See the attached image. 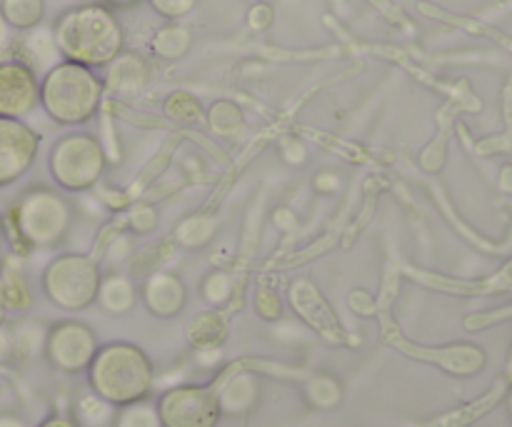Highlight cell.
Wrapping results in <instances>:
<instances>
[{
    "instance_id": "6da1fadb",
    "label": "cell",
    "mask_w": 512,
    "mask_h": 427,
    "mask_svg": "<svg viewBox=\"0 0 512 427\" xmlns=\"http://www.w3.org/2000/svg\"><path fill=\"white\" fill-rule=\"evenodd\" d=\"M55 45L70 63L100 68L123 50L125 33L113 10L103 3L68 8L53 25Z\"/></svg>"
},
{
    "instance_id": "7a4b0ae2",
    "label": "cell",
    "mask_w": 512,
    "mask_h": 427,
    "mask_svg": "<svg viewBox=\"0 0 512 427\" xmlns=\"http://www.w3.org/2000/svg\"><path fill=\"white\" fill-rule=\"evenodd\" d=\"M88 373L93 393L113 408L148 400L155 380L148 355L130 343L105 345L95 353Z\"/></svg>"
},
{
    "instance_id": "3957f363",
    "label": "cell",
    "mask_w": 512,
    "mask_h": 427,
    "mask_svg": "<svg viewBox=\"0 0 512 427\" xmlns=\"http://www.w3.org/2000/svg\"><path fill=\"white\" fill-rule=\"evenodd\" d=\"M103 83L90 68L78 63L55 65L40 83V105L60 125L88 123L98 113Z\"/></svg>"
},
{
    "instance_id": "277c9868",
    "label": "cell",
    "mask_w": 512,
    "mask_h": 427,
    "mask_svg": "<svg viewBox=\"0 0 512 427\" xmlns=\"http://www.w3.org/2000/svg\"><path fill=\"white\" fill-rule=\"evenodd\" d=\"M163 427H215L220 423L218 393L205 385H180L158 400Z\"/></svg>"
},
{
    "instance_id": "5b68a950",
    "label": "cell",
    "mask_w": 512,
    "mask_h": 427,
    "mask_svg": "<svg viewBox=\"0 0 512 427\" xmlns=\"http://www.w3.org/2000/svg\"><path fill=\"white\" fill-rule=\"evenodd\" d=\"M50 170L55 180L68 188H88L103 170V153L90 135H68L58 140L50 153Z\"/></svg>"
},
{
    "instance_id": "8992f818",
    "label": "cell",
    "mask_w": 512,
    "mask_h": 427,
    "mask_svg": "<svg viewBox=\"0 0 512 427\" xmlns=\"http://www.w3.org/2000/svg\"><path fill=\"white\" fill-rule=\"evenodd\" d=\"M15 225L28 243H58L65 225L63 203L58 195L48 193V190H33L20 198L18 208H15Z\"/></svg>"
},
{
    "instance_id": "52a82bcc",
    "label": "cell",
    "mask_w": 512,
    "mask_h": 427,
    "mask_svg": "<svg viewBox=\"0 0 512 427\" xmlns=\"http://www.w3.org/2000/svg\"><path fill=\"white\" fill-rule=\"evenodd\" d=\"M98 353V340L95 333L83 323H58L50 328L45 338V358L60 373L75 375L80 370H88Z\"/></svg>"
},
{
    "instance_id": "ba28073f",
    "label": "cell",
    "mask_w": 512,
    "mask_h": 427,
    "mask_svg": "<svg viewBox=\"0 0 512 427\" xmlns=\"http://www.w3.org/2000/svg\"><path fill=\"white\" fill-rule=\"evenodd\" d=\"M40 138L23 120L0 118V188L23 178L38 155Z\"/></svg>"
},
{
    "instance_id": "9c48e42d",
    "label": "cell",
    "mask_w": 512,
    "mask_h": 427,
    "mask_svg": "<svg viewBox=\"0 0 512 427\" xmlns=\"http://www.w3.org/2000/svg\"><path fill=\"white\" fill-rule=\"evenodd\" d=\"M40 80L20 60L0 63V118L23 120L38 108Z\"/></svg>"
},
{
    "instance_id": "30bf717a",
    "label": "cell",
    "mask_w": 512,
    "mask_h": 427,
    "mask_svg": "<svg viewBox=\"0 0 512 427\" xmlns=\"http://www.w3.org/2000/svg\"><path fill=\"white\" fill-rule=\"evenodd\" d=\"M260 398V383L258 378L248 373H240L235 378H230L228 383L223 385V390L218 393L220 413L233 415V418H240V415H248L250 410L258 405Z\"/></svg>"
},
{
    "instance_id": "8fae6325",
    "label": "cell",
    "mask_w": 512,
    "mask_h": 427,
    "mask_svg": "<svg viewBox=\"0 0 512 427\" xmlns=\"http://www.w3.org/2000/svg\"><path fill=\"white\" fill-rule=\"evenodd\" d=\"M43 0H0V15L15 30H30L43 20Z\"/></svg>"
},
{
    "instance_id": "7c38bea8",
    "label": "cell",
    "mask_w": 512,
    "mask_h": 427,
    "mask_svg": "<svg viewBox=\"0 0 512 427\" xmlns=\"http://www.w3.org/2000/svg\"><path fill=\"white\" fill-rule=\"evenodd\" d=\"M115 413L113 405L105 403L103 398H98L95 393L83 395L78 400V410H75V420H78L80 427H103L108 423H113Z\"/></svg>"
},
{
    "instance_id": "4fadbf2b",
    "label": "cell",
    "mask_w": 512,
    "mask_h": 427,
    "mask_svg": "<svg viewBox=\"0 0 512 427\" xmlns=\"http://www.w3.org/2000/svg\"><path fill=\"white\" fill-rule=\"evenodd\" d=\"M113 427H163V425H160L158 408H155L150 400H140V403L120 408V413L113 418Z\"/></svg>"
},
{
    "instance_id": "5bb4252c",
    "label": "cell",
    "mask_w": 512,
    "mask_h": 427,
    "mask_svg": "<svg viewBox=\"0 0 512 427\" xmlns=\"http://www.w3.org/2000/svg\"><path fill=\"white\" fill-rule=\"evenodd\" d=\"M343 398V390H340V383L330 375H318L308 383V400L315 405V408H333V405L340 403Z\"/></svg>"
},
{
    "instance_id": "9a60e30c",
    "label": "cell",
    "mask_w": 512,
    "mask_h": 427,
    "mask_svg": "<svg viewBox=\"0 0 512 427\" xmlns=\"http://www.w3.org/2000/svg\"><path fill=\"white\" fill-rule=\"evenodd\" d=\"M195 3H198V0H150L155 13H160L163 18L170 20H178L183 18V15H188L190 10L195 8Z\"/></svg>"
},
{
    "instance_id": "2e32d148",
    "label": "cell",
    "mask_w": 512,
    "mask_h": 427,
    "mask_svg": "<svg viewBox=\"0 0 512 427\" xmlns=\"http://www.w3.org/2000/svg\"><path fill=\"white\" fill-rule=\"evenodd\" d=\"M10 353H13V335H8V330L0 328V363H5Z\"/></svg>"
},
{
    "instance_id": "e0dca14e",
    "label": "cell",
    "mask_w": 512,
    "mask_h": 427,
    "mask_svg": "<svg viewBox=\"0 0 512 427\" xmlns=\"http://www.w3.org/2000/svg\"><path fill=\"white\" fill-rule=\"evenodd\" d=\"M38 427H80L75 418H63V415H53V418L43 420Z\"/></svg>"
},
{
    "instance_id": "ac0fdd59",
    "label": "cell",
    "mask_w": 512,
    "mask_h": 427,
    "mask_svg": "<svg viewBox=\"0 0 512 427\" xmlns=\"http://www.w3.org/2000/svg\"><path fill=\"white\" fill-rule=\"evenodd\" d=\"M0 427H28V425H25V420L18 418V415L5 413L0 415Z\"/></svg>"
},
{
    "instance_id": "d6986e66",
    "label": "cell",
    "mask_w": 512,
    "mask_h": 427,
    "mask_svg": "<svg viewBox=\"0 0 512 427\" xmlns=\"http://www.w3.org/2000/svg\"><path fill=\"white\" fill-rule=\"evenodd\" d=\"M100 3L108 5V8H133L140 0H100Z\"/></svg>"
}]
</instances>
